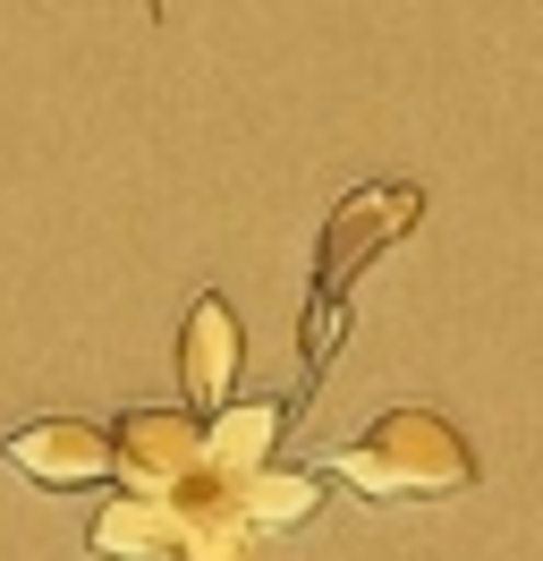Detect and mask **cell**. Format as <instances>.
I'll list each match as a JSON object with an SVG mask.
<instances>
[{
	"instance_id": "cell-2",
	"label": "cell",
	"mask_w": 543,
	"mask_h": 561,
	"mask_svg": "<svg viewBox=\"0 0 543 561\" xmlns=\"http://www.w3.org/2000/svg\"><path fill=\"white\" fill-rule=\"evenodd\" d=\"M323 477H339L366 502H450L475 485V451L441 409H382L357 443L323 459Z\"/></svg>"
},
{
	"instance_id": "cell-3",
	"label": "cell",
	"mask_w": 543,
	"mask_h": 561,
	"mask_svg": "<svg viewBox=\"0 0 543 561\" xmlns=\"http://www.w3.org/2000/svg\"><path fill=\"white\" fill-rule=\"evenodd\" d=\"M204 468H212V451H204L196 409H119V417H111V477L128 493L178 502Z\"/></svg>"
},
{
	"instance_id": "cell-5",
	"label": "cell",
	"mask_w": 543,
	"mask_h": 561,
	"mask_svg": "<svg viewBox=\"0 0 543 561\" xmlns=\"http://www.w3.org/2000/svg\"><path fill=\"white\" fill-rule=\"evenodd\" d=\"M238 366H246V323L221 289H204L178 323V391H187L196 417H221L238 400Z\"/></svg>"
},
{
	"instance_id": "cell-7",
	"label": "cell",
	"mask_w": 543,
	"mask_h": 561,
	"mask_svg": "<svg viewBox=\"0 0 543 561\" xmlns=\"http://www.w3.org/2000/svg\"><path fill=\"white\" fill-rule=\"evenodd\" d=\"M289 417H298V400H230L221 417H204V451L221 477H255V468H272Z\"/></svg>"
},
{
	"instance_id": "cell-1",
	"label": "cell",
	"mask_w": 543,
	"mask_h": 561,
	"mask_svg": "<svg viewBox=\"0 0 543 561\" xmlns=\"http://www.w3.org/2000/svg\"><path fill=\"white\" fill-rule=\"evenodd\" d=\"M416 221H425V187H416V179H373V187H348V196L332 205L323 247H314L305 323H298V357H305V391H298V400H314L332 350L348 341V289H357V273H366L382 247H400Z\"/></svg>"
},
{
	"instance_id": "cell-4",
	"label": "cell",
	"mask_w": 543,
	"mask_h": 561,
	"mask_svg": "<svg viewBox=\"0 0 543 561\" xmlns=\"http://www.w3.org/2000/svg\"><path fill=\"white\" fill-rule=\"evenodd\" d=\"M0 459L43 493H94L111 485V425L94 417H26L0 434Z\"/></svg>"
},
{
	"instance_id": "cell-8",
	"label": "cell",
	"mask_w": 543,
	"mask_h": 561,
	"mask_svg": "<svg viewBox=\"0 0 543 561\" xmlns=\"http://www.w3.org/2000/svg\"><path fill=\"white\" fill-rule=\"evenodd\" d=\"M238 502H246V519L264 527V536H298V527H314V511H323V477H314V468H255V477L238 485Z\"/></svg>"
},
{
	"instance_id": "cell-6",
	"label": "cell",
	"mask_w": 543,
	"mask_h": 561,
	"mask_svg": "<svg viewBox=\"0 0 543 561\" xmlns=\"http://www.w3.org/2000/svg\"><path fill=\"white\" fill-rule=\"evenodd\" d=\"M85 553L94 561H170L178 553V511L153 502V493H102L94 527H85Z\"/></svg>"
}]
</instances>
